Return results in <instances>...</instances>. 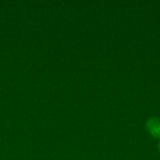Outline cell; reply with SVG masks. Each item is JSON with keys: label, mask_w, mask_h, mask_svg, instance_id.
<instances>
[{"label": "cell", "mask_w": 160, "mask_h": 160, "mask_svg": "<svg viewBox=\"0 0 160 160\" xmlns=\"http://www.w3.org/2000/svg\"><path fill=\"white\" fill-rule=\"evenodd\" d=\"M158 150H159V152H160V142L158 143Z\"/></svg>", "instance_id": "2"}, {"label": "cell", "mask_w": 160, "mask_h": 160, "mask_svg": "<svg viewBox=\"0 0 160 160\" xmlns=\"http://www.w3.org/2000/svg\"><path fill=\"white\" fill-rule=\"evenodd\" d=\"M146 129L151 136L160 139V118L151 117L146 122Z\"/></svg>", "instance_id": "1"}]
</instances>
